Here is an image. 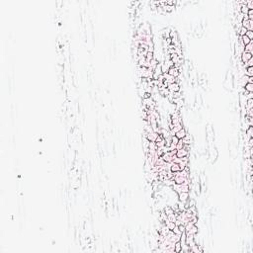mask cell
<instances>
[{"label": "cell", "mask_w": 253, "mask_h": 253, "mask_svg": "<svg viewBox=\"0 0 253 253\" xmlns=\"http://www.w3.org/2000/svg\"><path fill=\"white\" fill-rule=\"evenodd\" d=\"M243 88L246 92H253V83H246Z\"/></svg>", "instance_id": "cell-10"}, {"label": "cell", "mask_w": 253, "mask_h": 253, "mask_svg": "<svg viewBox=\"0 0 253 253\" xmlns=\"http://www.w3.org/2000/svg\"><path fill=\"white\" fill-rule=\"evenodd\" d=\"M175 4H177V1H176V0H167V1H166V5H169V6H175Z\"/></svg>", "instance_id": "cell-15"}, {"label": "cell", "mask_w": 253, "mask_h": 253, "mask_svg": "<svg viewBox=\"0 0 253 253\" xmlns=\"http://www.w3.org/2000/svg\"><path fill=\"white\" fill-rule=\"evenodd\" d=\"M168 74L171 75V76H173V77H175V78H177V77H179V75H180L181 73L179 72V70L177 69L176 67H171V68H169V70H168Z\"/></svg>", "instance_id": "cell-5"}, {"label": "cell", "mask_w": 253, "mask_h": 253, "mask_svg": "<svg viewBox=\"0 0 253 253\" xmlns=\"http://www.w3.org/2000/svg\"><path fill=\"white\" fill-rule=\"evenodd\" d=\"M170 57H171V60H172V62L174 63V64L178 63L179 60H180V57L178 56V55H177V54H173V55H171Z\"/></svg>", "instance_id": "cell-9"}, {"label": "cell", "mask_w": 253, "mask_h": 253, "mask_svg": "<svg viewBox=\"0 0 253 253\" xmlns=\"http://www.w3.org/2000/svg\"><path fill=\"white\" fill-rule=\"evenodd\" d=\"M181 251H182V245H181L180 241L175 242V244H174V252L179 253V252H181Z\"/></svg>", "instance_id": "cell-8"}, {"label": "cell", "mask_w": 253, "mask_h": 253, "mask_svg": "<svg viewBox=\"0 0 253 253\" xmlns=\"http://www.w3.org/2000/svg\"><path fill=\"white\" fill-rule=\"evenodd\" d=\"M168 90L171 91V92H179L181 90V86L179 83H171V84H168Z\"/></svg>", "instance_id": "cell-1"}, {"label": "cell", "mask_w": 253, "mask_h": 253, "mask_svg": "<svg viewBox=\"0 0 253 253\" xmlns=\"http://www.w3.org/2000/svg\"><path fill=\"white\" fill-rule=\"evenodd\" d=\"M253 43L251 42V43H249L248 45H246L245 47H244V52H247V53H250V54H252V50H253V45H252Z\"/></svg>", "instance_id": "cell-11"}, {"label": "cell", "mask_w": 253, "mask_h": 253, "mask_svg": "<svg viewBox=\"0 0 253 253\" xmlns=\"http://www.w3.org/2000/svg\"><path fill=\"white\" fill-rule=\"evenodd\" d=\"M186 134H187V132H186V130L183 128V129H181L180 131H178V132L175 134V136H176L177 138H179V140H182V138H184V137L186 136Z\"/></svg>", "instance_id": "cell-6"}, {"label": "cell", "mask_w": 253, "mask_h": 253, "mask_svg": "<svg viewBox=\"0 0 253 253\" xmlns=\"http://www.w3.org/2000/svg\"><path fill=\"white\" fill-rule=\"evenodd\" d=\"M241 40H242V43H243V45H244V46H246V45H248L249 43H251V42H252L250 39H248V38H247L245 35L241 37Z\"/></svg>", "instance_id": "cell-12"}, {"label": "cell", "mask_w": 253, "mask_h": 253, "mask_svg": "<svg viewBox=\"0 0 253 253\" xmlns=\"http://www.w3.org/2000/svg\"><path fill=\"white\" fill-rule=\"evenodd\" d=\"M189 155V151L186 150L185 148H181V149H178L176 151V156L178 158H182V157H185V156H188Z\"/></svg>", "instance_id": "cell-3"}, {"label": "cell", "mask_w": 253, "mask_h": 253, "mask_svg": "<svg viewBox=\"0 0 253 253\" xmlns=\"http://www.w3.org/2000/svg\"><path fill=\"white\" fill-rule=\"evenodd\" d=\"M170 171L171 172H178V171H181L180 169V166L178 163H174V162H171L170 163Z\"/></svg>", "instance_id": "cell-7"}, {"label": "cell", "mask_w": 253, "mask_h": 253, "mask_svg": "<svg viewBox=\"0 0 253 253\" xmlns=\"http://www.w3.org/2000/svg\"><path fill=\"white\" fill-rule=\"evenodd\" d=\"M168 220H169L170 221H174V222H175V221H176V214H175V213L169 214V216H168Z\"/></svg>", "instance_id": "cell-18"}, {"label": "cell", "mask_w": 253, "mask_h": 253, "mask_svg": "<svg viewBox=\"0 0 253 253\" xmlns=\"http://www.w3.org/2000/svg\"><path fill=\"white\" fill-rule=\"evenodd\" d=\"M251 58H252V54L247 53V52H243L241 54V55H240V60H241V62L243 63V64H244V63H246Z\"/></svg>", "instance_id": "cell-2"}, {"label": "cell", "mask_w": 253, "mask_h": 253, "mask_svg": "<svg viewBox=\"0 0 253 253\" xmlns=\"http://www.w3.org/2000/svg\"><path fill=\"white\" fill-rule=\"evenodd\" d=\"M189 199V192H180L178 193V201L181 202H185Z\"/></svg>", "instance_id": "cell-4"}, {"label": "cell", "mask_w": 253, "mask_h": 253, "mask_svg": "<svg viewBox=\"0 0 253 253\" xmlns=\"http://www.w3.org/2000/svg\"><path fill=\"white\" fill-rule=\"evenodd\" d=\"M245 36L248 38V39H250L251 41H253V31H247Z\"/></svg>", "instance_id": "cell-14"}, {"label": "cell", "mask_w": 253, "mask_h": 253, "mask_svg": "<svg viewBox=\"0 0 253 253\" xmlns=\"http://www.w3.org/2000/svg\"><path fill=\"white\" fill-rule=\"evenodd\" d=\"M172 231L174 232V234H177V235H181V234H182V232L180 231V229H179V227L177 226V225H176V226L174 227V229H172Z\"/></svg>", "instance_id": "cell-13"}, {"label": "cell", "mask_w": 253, "mask_h": 253, "mask_svg": "<svg viewBox=\"0 0 253 253\" xmlns=\"http://www.w3.org/2000/svg\"><path fill=\"white\" fill-rule=\"evenodd\" d=\"M183 146H184V143H183V142L180 140L179 142L176 144V149H177V150H178V149H181V148H183Z\"/></svg>", "instance_id": "cell-17"}, {"label": "cell", "mask_w": 253, "mask_h": 253, "mask_svg": "<svg viewBox=\"0 0 253 253\" xmlns=\"http://www.w3.org/2000/svg\"><path fill=\"white\" fill-rule=\"evenodd\" d=\"M179 141H180L179 138H177V137H176L175 135L171 136V142H172V143H174V144H177V143L179 142Z\"/></svg>", "instance_id": "cell-16"}]
</instances>
